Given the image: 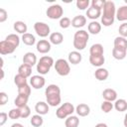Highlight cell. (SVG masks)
I'll use <instances>...</instances> for the list:
<instances>
[{"instance_id":"484cf974","label":"cell","mask_w":127,"mask_h":127,"mask_svg":"<svg viewBox=\"0 0 127 127\" xmlns=\"http://www.w3.org/2000/svg\"><path fill=\"white\" fill-rule=\"evenodd\" d=\"M13 28L18 34H22V35L26 34L27 30H28V27H27L26 23L23 22V21H16L13 25Z\"/></svg>"},{"instance_id":"8fae6325","label":"cell","mask_w":127,"mask_h":127,"mask_svg":"<svg viewBox=\"0 0 127 127\" xmlns=\"http://www.w3.org/2000/svg\"><path fill=\"white\" fill-rule=\"evenodd\" d=\"M15 50H16V48L13 45H11L10 43H8L6 40H3L0 42V54L2 56L13 54L15 52Z\"/></svg>"},{"instance_id":"9c48e42d","label":"cell","mask_w":127,"mask_h":127,"mask_svg":"<svg viewBox=\"0 0 127 127\" xmlns=\"http://www.w3.org/2000/svg\"><path fill=\"white\" fill-rule=\"evenodd\" d=\"M30 84L33 88L35 89H41L42 87L45 86L46 84V79L44 78V76H42L41 74H36V75H32L30 78Z\"/></svg>"},{"instance_id":"6da1fadb","label":"cell","mask_w":127,"mask_h":127,"mask_svg":"<svg viewBox=\"0 0 127 127\" xmlns=\"http://www.w3.org/2000/svg\"><path fill=\"white\" fill-rule=\"evenodd\" d=\"M102 10L103 12L101 14V24L105 27H109L113 25L115 16H116V7L114 2L105 1V4Z\"/></svg>"},{"instance_id":"44dd1931","label":"cell","mask_w":127,"mask_h":127,"mask_svg":"<svg viewBox=\"0 0 127 127\" xmlns=\"http://www.w3.org/2000/svg\"><path fill=\"white\" fill-rule=\"evenodd\" d=\"M116 19L120 22H126L127 21V5H123L119 7L116 10Z\"/></svg>"},{"instance_id":"f1b7e54d","label":"cell","mask_w":127,"mask_h":127,"mask_svg":"<svg viewBox=\"0 0 127 127\" xmlns=\"http://www.w3.org/2000/svg\"><path fill=\"white\" fill-rule=\"evenodd\" d=\"M64 125H65V127H78L79 119L75 115H70L67 118H65Z\"/></svg>"},{"instance_id":"4fadbf2b","label":"cell","mask_w":127,"mask_h":127,"mask_svg":"<svg viewBox=\"0 0 127 127\" xmlns=\"http://www.w3.org/2000/svg\"><path fill=\"white\" fill-rule=\"evenodd\" d=\"M82 60V56L78 51H72L67 56V62L71 64H78Z\"/></svg>"},{"instance_id":"f907efd6","label":"cell","mask_w":127,"mask_h":127,"mask_svg":"<svg viewBox=\"0 0 127 127\" xmlns=\"http://www.w3.org/2000/svg\"><path fill=\"white\" fill-rule=\"evenodd\" d=\"M1 73H2V75H1V79H3V77H4V70H3V68L1 69Z\"/></svg>"},{"instance_id":"f546056e","label":"cell","mask_w":127,"mask_h":127,"mask_svg":"<svg viewBox=\"0 0 127 127\" xmlns=\"http://www.w3.org/2000/svg\"><path fill=\"white\" fill-rule=\"evenodd\" d=\"M114 48L127 50V39L121 36H118L114 39Z\"/></svg>"},{"instance_id":"ba28073f","label":"cell","mask_w":127,"mask_h":127,"mask_svg":"<svg viewBox=\"0 0 127 127\" xmlns=\"http://www.w3.org/2000/svg\"><path fill=\"white\" fill-rule=\"evenodd\" d=\"M34 30L36 34L41 38H46L51 35L50 26L44 22H36L34 24Z\"/></svg>"},{"instance_id":"836d02e7","label":"cell","mask_w":127,"mask_h":127,"mask_svg":"<svg viewBox=\"0 0 127 127\" xmlns=\"http://www.w3.org/2000/svg\"><path fill=\"white\" fill-rule=\"evenodd\" d=\"M5 40L8 43H10L11 45H13L15 48H18L19 45H20V37L18 35H16V34H9L5 38Z\"/></svg>"},{"instance_id":"7dc6e473","label":"cell","mask_w":127,"mask_h":127,"mask_svg":"<svg viewBox=\"0 0 127 127\" xmlns=\"http://www.w3.org/2000/svg\"><path fill=\"white\" fill-rule=\"evenodd\" d=\"M94 127H108V126H107V124H105V123H97Z\"/></svg>"},{"instance_id":"681fc988","label":"cell","mask_w":127,"mask_h":127,"mask_svg":"<svg viewBox=\"0 0 127 127\" xmlns=\"http://www.w3.org/2000/svg\"><path fill=\"white\" fill-rule=\"evenodd\" d=\"M123 124H124V127H127V113H126V114H125V116H124Z\"/></svg>"},{"instance_id":"e575fe53","label":"cell","mask_w":127,"mask_h":127,"mask_svg":"<svg viewBox=\"0 0 127 127\" xmlns=\"http://www.w3.org/2000/svg\"><path fill=\"white\" fill-rule=\"evenodd\" d=\"M14 83L17 85V87H20V86H23L25 84H27V77L21 75V74H16L14 76Z\"/></svg>"},{"instance_id":"7bdbcfd3","label":"cell","mask_w":127,"mask_h":127,"mask_svg":"<svg viewBox=\"0 0 127 127\" xmlns=\"http://www.w3.org/2000/svg\"><path fill=\"white\" fill-rule=\"evenodd\" d=\"M104 4H105V0H92L91 1V6L94 8L100 9V10L103 9Z\"/></svg>"},{"instance_id":"d6a6232c","label":"cell","mask_w":127,"mask_h":127,"mask_svg":"<svg viewBox=\"0 0 127 127\" xmlns=\"http://www.w3.org/2000/svg\"><path fill=\"white\" fill-rule=\"evenodd\" d=\"M30 123L33 127H41L44 123V119L42 117V115L40 114H35L31 117L30 119Z\"/></svg>"},{"instance_id":"2e32d148","label":"cell","mask_w":127,"mask_h":127,"mask_svg":"<svg viewBox=\"0 0 127 127\" xmlns=\"http://www.w3.org/2000/svg\"><path fill=\"white\" fill-rule=\"evenodd\" d=\"M23 64H29L31 65L32 67L37 64V56L32 53V52H28L26 53L24 56H23Z\"/></svg>"},{"instance_id":"83f0119b","label":"cell","mask_w":127,"mask_h":127,"mask_svg":"<svg viewBox=\"0 0 127 127\" xmlns=\"http://www.w3.org/2000/svg\"><path fill=\"white\" fill-rule=\"evenodd\" d=\"M28 99H29L28 96H25V95H22V94H18L16 96L15 100H14V104L16 105V107L22 108V107H24V106L27 105Z\"/></svg>"},{"instance_id":"ab89813d","label":"cell","mask_w":127,"mask_h":127,"mask_svg":"<svg viewBox=\"0 0 127 127\" xmlns=\"http://www.w3.org/2000/svg\"><path fill=\"white\" fill-rule=\"evenodd\" d=\"M71 25V20L68 17H63L60 20V27L62 29H66Z\"/></svg>"},{"instance_id":"ac0fdd59","label":"cell","mask_w":127,"mask_h":127,"mask_svg":"<svg viewBox=\"0 0 127 127\" xmlns=\"http://www.w3.org/2000/svg\"><path fill=\"white\" fill-rule=\"evenodd\" d=\"M101 14H102V12H101L100 9L94 8L92 6H90L86 10V16H87V18L90 19V20H92V21H95L97 18L101 17Z\"/></svg>"},{"instance_id":"e0dca14e","label":"cell","mask_w":127,"mask_h":127,"mask_svg":"<svg viewBox=\"0 0 127 127\" xmlns=\"http://www.w3.org/2000/svg\"><path fill=\"white\" fill-rule=\"evenodd\" d=\"M75 112L80 117H85L90 113V107L85 103H79L75 107Z\"/></svg>"},{"instance_id":"f35d334b","label":"cell","mask_w":127,"mask_h":127,"mask_svg":"<svg viewBox=\"0 0 127 127\" xmlns=\"http://www.w3.org/2000/svg\"><path fill=\"white\" fill-rule=\"evenodd\" d=\"M89 0H77L75 2V5H76V8L79 9V10H85V9H88L89 8Z\"/></svg>"},{"instance_id":"bcb514c9","label":"cell","mask_w":127,"mask_h":127,"mask_svg":"<svg viewBox=\"0 0 127 127\" xmlns=\"http://www.w3.org/2000/svg\"><path fill=\"white\" fill-rule=\"evenodd\" d=\"M8 114L7 113H5V112H1L0 113V126H3L5 123H6V121L8 120Z\"/></svg>"},{"instance_id":"60d3db41","label":"cell","mask_w":127,"mask_h":127,"mask_svg":"<svg viewBox=\"0 0 127 127\" xmlns=\"http://www.w3.org/2000/svg\"><path fill=\"white\" fill-rule=\"evenodd\" d=\"M118 32H119V35H120L121 37L127 38V22H124V23H122V24L119 26Z\"/></svg>"},{"instance_id":"3957f363","label":"cell","mask_w":127,"mask_h":127,"mask_svg":"<svg viewBox=\"0 0 127 127\" xmlns=\"http://www.w3.org/2000/svg\"><path fill=\"white\" fill-rule=\"evenodd\" d=\"M89 40V33L85 30H78L73 36V47L76 51H82L86 48Z\"/></svg>"},{"instance_id":"b9f144b4","label":"cell","mask_w":127,"mask_h":127,"mask_svg":"<svg viewBox=\"0 0 127 127\" xmlns=\"http://www.w3.org/2000/svg\"><path fill=\"white\" fill-rule=\"evenodd\" d=\"M20 109H21V118L25 119V118H28L31 115V109L28 105H26V106H24Z\"/></svg>"},{"instance_id":"4316f807","label":"cell","mask_w":127,"mask_h":127,"mask_svg":"<svg viewBox=\"0 0 127 127\" xmlns=\"http://www.w3.org/2000/svg\"><path fill=\"white\" fill-rule=\"evenodd\" d=\"M126 55H127V50L118 49V48H113V50H112V56L115 60L122 61L126 58Z\"/></svg>"},{"instance_id":"d6986e66","label":"cell","mask_w":127,"mask_h":127,"mask_svg":"<svg viewBox=\"0 0 127 127\" xmlns=\"http://www.w3.org/2000/svg\"><path fill=\"white\" fill-rule=\"evenodd\" d=\"M94 76H95V78H96L97 80H99V81H104V80H106V79L108 78V76H109V71H108L106 68H104V67H98V68L95 70V72H94Z\"/></svg>"},{"instance_id":"d590c367","label":"cell","mask_w":127,"mask_h":127,"mask_svg":"<svg viewBox=\"0 0 127 127\" xmlns=\"http://www.w3.org/2000/svg\"><path fill=\"white\" fill-rule=\"evenodd\" d=\"M113 107H114V104H113L112 102L106 101V100H104V101L101 103V105H100V108H101V110H102L104 113H109V112L113 109Z\"/></svg>"},{"instance_id":"c3c4849f","label":"cell","mask_w":127,"mask_h":127,"mask_svg":"<svg viewBox=\"0 0 127 127\" xmlns=\"http://www.w3.org/2000/svg\"><path fill=\"white\" fill-rule=\"evenodd\" d=\"M11 127H24V126H23L21 123H17V122H16V123H13V124L11 125Z\"/></svg>"},{"instance_id":"8992f818","label":"cell","mask_w":127,"mask_h":127,"mask_svg":"<svg viewBox=\"0 0 127 127\" xmlns=\"http://www.w3.org/2000/svg\"><path fill=\"white\" fill-rule=\"evenodd\" d=\"M54 66H55V69H56L57 73L59 75H61V76H66L70 72L69 63L64 59L57 60L55 64H54Z\"/></svg>"},{"instance_id":"d4e9b609","label":"cell","mask_w":127,"mask_h":127,"mask_svg":"<svg viewBox=\"0 0 127 127\" xmlns=\"http://www.w3.org/2000/svg\"><path fill=\"white\" fill-rule=\"evenodd\" d=\"M18 73L28 78L32 74V66L29 64H22L18 67Z\"/></svg>"},{"instance_id":"7402d4cb","label":"cell","mask_w":127,"mask_h":127,"mask_svg":"<svg viewBox=\"0 0 127 127\" xmlns=\"http://www.w3.org/2000/svg\"><path fill=\"white\" fill-rule=\"evenodd\" d=\"M87 30H88V33L89 34H91V35H97L101 31V24L98 23L97 21H91L88 24V26H87Z\"/></svg>"},{"instance_id":"74e56055","label":"cell","mask_w":127,"mask_h":127,"mask_svg":"<svg viewBox=\"0 0 127 127\" xmlns=\"http://www.w3.org/2000/svg\"><path fill=\"white\" fill-rule=\"evenodd\" d=\"M8 116L10 119H18V118H21V109L16 107V108H13L11 109L9 112H8Z\"/></svg>"},{"instance_id":"4dcf8cb0","label":"cell","mask_w":127,"mask_h":127,"mask_svg":"<svg viewBox=\"0 0 127 127\" xmlns=\"http://www.w3.org/2000/svg\"><path fill=\"white\" fill-rule=\"evenodd\" d=\"M114 108L119 112H124L127 110V101L123 98H119L115 100Z\"/></svg>"},{"instance_id":"8d00e7d4","label":"cell","mask_w":127,"mask_h":127,"mask_svg":"<svg viewBox=\"0 0 127 127\" xmlns=\"http://www.w3.org/2000/svg\"><path fill=\"white\" fill-rule=\"evenodd\" d=\"M18 94H22V95H25V96H30L31 94V87L30 85L27 83L23 86H20L18 87Z\"/></svg>"},{"instance_id":"7a4b0ae2","label":"cell","mask_w":127,"mask_h":127,"mask_svg":"<svg viewBox=\"0 0 127 127\" xmlns=\"http://www.w3.org/2000/svg\"><path fill=\"white\" fill-rule=\"evenodd\" d=\"M45 95L47 99V103L50 106L56 107L60 105L62 101L61 97V88L57 84H50L45 89Z\"/></svg>"},{"instance_id":"816d5d0a","label":"cell","mask_w":127,"mask_h":127,"mask_svg":"<svg viewBox=\"0 0 127 127\" xmlns=\"http://www.w3.org/2000/svg\"><path fill=\"white\" fill-rule=\"evenodd\" d=\"M125 3H126V5H127V0H125Z\"/></svg>"},{"instance_id":"f6af8a7d","label":"cell","mask_w":127,"mask_h":127,"mask_svg":"<svg viewBox=\"0 0 127 127\" xmlns=\"http://www.w3.org/2000/svg\"><path fill=\"white\" fill-rule=\"evenodd\" d=\"M8 102V95L6 92H0V105H5Z\"/></svg>"},{"instance_id":"cb8c5ba5","label":"cell","mask_w":127,"mask_h":127,"mask_svg":"<svg viewBox=\"0 0 127 127\" xmlns=\"http://www.w3.org/2000/svg\"><path fill=\"white\" fill-rule=\"evenodd\" d=\"M104 62H105L104 56H89V63L93 66L101 67V65L104 64Z\"/></svg>"},{"instance_id":"5b68a950","label":"cell","mask_w":127,"mask_h":127,"mask_svg":"<svg viewBox=\"0 0 127 127\" xmlns=\"http://www.w3.org/2000/svg\"><path fill=\"white\" fill-rule=\"evenodd\" d=\"M75 111V107L70 102H64L63 103L56 111V116L60 119H65L68 116L72 115V113Z\"/></svg>"},{"instance_id":"9a60e30c","label":"cell","mask_w":127,"mask_h":127,"mask_svg":"<svg viewBox=\"0 0 127 127\" xmlns=\"http://www.w3.org/2000/svg\"><path fill=\"white\" fill-rule=\"evenodd\" d=\"M35 110H36L37 114H40V115H46V114L49 113L50 105H49L47 102L39 101V102H37L36 105H35Z\"/></svg>"},{"instance_id":"30bf717a","label":"cell","mask_w":127,"mask_h":127,"mask_svg":"<svg viewBox=\"0 0 127 127\" xmlns=\"http://www.w3.org/2000/svg\"><path fill=\"white\" fill-rule=\"evenodd\" d=\"M52 44L48 40H40L36 44V49L40 54H48L51 51Z\"/></svg>"},{"instance_id":"ee69618b","label":"cell","mask_w":127,"mask_h":127,"mask_svg":"<svg viewBox=\"0 0 127 127\" xmlns=\"http://www.w3.org/2000/svg\"><path fill=\"white\" fill-rule=\"evenodd\" d=\"M8 18V13L5 9L3 8H0V23H3L7 20Z\"/></svg>"},{"instance_id":"1f68e13d","label":"cell","mask_w":127,"mask_h":127,"mask_svg":"<svg viewBox=\"0 0 127 127\" xmlns=\"http://www.w3.org/2000/svg\"><path fill=\"white\" fill-rule=\"evenodd\" d=\"M22 42L27 45V46H33L36 44V38L33 34H30V33H26L24 35H22Z\"/></svg>"},{"instance_id":"277c9868","label":"cell","mask_w":127,"mask_h":127,"mask_svg":"<svg viewBox=\"0 0 127 127\" xmlns=\"http://www.w3.org/2000/svg\"><path fill=\"white\" fill-rule=\"evenodd\" d=\"M54 64H55V62H54V59L52 57L43 56L37 64V71L41 75H45V74L49 73L51 67Z\"/></svg>"},{"instance_id":"ffe728a7","label":"cell","mask_w":127,"mask_h":127,"mask_svg":"<svg viewBox=\"0 0 127 127\" xmlns=\"http://www.w3.org/2000/svg\"><path fill=\"white\" fill-rule=\"evenodd\" d=\"M49 40H50L51 44L58 46V45H61L64 42V36L60 32H54V33H51V35L49 37Z\"/></svg>"},{"instance_id":"603a6c76","label":"cell","mask_w":127,"mask_h":127,"mask_svg":"<svg viewBox=\"0 0 127 127\" xmlns=\"http://www.w3.org/2000/svg\"><path fill=\"white\" fill-rule=\"evenodd\" d=\"M104 49L101 44H93L89 49V56H103Z\"/></svg>"},{"instance_id":"52a82bcc","label":"cell","mask_w":127,"mask_h":127,"mask_svg":"<svg viewBox=\"0 0 127 127\" xmlns=\"http://www.w3.org/2000/svg\"><path fill=\"white\" fill-rule=\"evenodd\" d=\"M46 14L48 16V18L52 19V20H57V19H62L63 18V14H64V9L61 5L59 4H53L50 7H48Z\"/></svg>"},{"instance_id":"7c38bea8","label":"cell","mask_w":127,"mask_h":127,"mask_svg":"<svg viewBox=\"0 0 127 127\" xmlns=\"http://www.w3.org/2000/svg\"><path fill=\"white\" fill-rule=\"evenodd\" d=\"M85 24H86V17L83 15H76L71 20V26L76 29L84 27Z\"/></svg>"},{"instance_id":"5bb4252c","label":"cell","mask_w":127,"mask_h":127,"mask_svg":"<svg viewBox=\"0 0 127 127\" xmlns=\"http://www.w3.org/2000/svg\"><path fill=\"white\" fill-rule=\"evenodd\" d=\"M102 97L106 101L113 102L117 99V92L112 88H105L102 91Z\"/></svg>"}]
</instances>
